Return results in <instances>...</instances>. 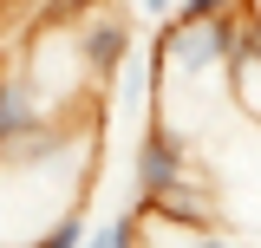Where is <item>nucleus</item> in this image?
<instances>
[{
  "label": "nucleus",
  "mask_w": 261,
  "mask_h": 248,
  "mask_svg": "<svg viewBox=\"0 0 261 248\" xmlns=\"http://www.w3.org/2000/svg\"><path fill=\"white\" fill-rule=\"evenodd\" d=\"M79 242H85V216H79V209H65V216L39 235V248H79Z\"/></svg>",
  "instance_id": "nucleus-5"
},
{
  "label": "nucleus",
  "mask_w": 261,
  "mask_h": 248,
  "mask_svg": "<svg viewBox=\"0 0 261 248\" xmlns=\"http://www.w3.org/2000/svg\"><path fill=\"white\" fill-rule=\"evenodd\" d=\"M27 131H39V92L27 72H7L0 79V151H13Z\"/></svg>",
  "instance_id": "nucleus-3"
},
{
  "label": "nucleus",
  "mask_w": 261,
  "mask_h": 248,
  "mask_svg": "<svg viewBox=\"0 0 261 248\" xmlns=\"http://www.w3.org/2000/svg\"><path fill=\"white\" fill-rule=\"evenodd\" d=\"M144 13L150 20H170V0H144Z\"/></svg>",
  "instance_id": "nucleus-7"
},
{
  "label": "nucleus",
  "mask_w": 261,
  "mask_h": 248,
  "mask_svg": "<svg viewBox=\"0 0 261 248\" xmlns=\"http://www.w3.org/2000/svg\"><path fill=\"white\" fill-rule=\"evenodd\" d=\"M124 53H130V27L118 20V13H92V20H79V59H85L92 79H111V72L124 65Z\"/></svg>",
  "instance_id": "nucleus-2"
},
{
  "label": "nucleus",
  "mask_w": 261,
  "mask_h": 248,
  "mask_svg": "<svg viewBox=\"0 0 261 248\" xmlns=\"http://www.w3.org/2000/svg\"><path fill=\"white\" fill-rule=\"evenodd\" d=\"M183 177H190L183 137H176V131H163V124H150V131L137 137V196L150 203V196H163V189H176Z\"/></svg>",
  "instance_id": "nucleus-1"
},
{
  "label": "nucleus",
  "mask_w": 261,
  "mask_h": 248,
  "mask_svg": "<svg viewBox=\"0 0 261 248\" xmlns=\"http://www.w3.org/2000/svg\"><path fill=\"white\" fill-rule=\"evenodd\" d=\"M79 248H137V216L124 209L111 229H85V242H79Z\"/></svg>",
  "instance_id": "nucleus-4"
},
{
  "label": "nucleus",
  "mask_w": 261,
  "mask_h": 248,
  "mask_svg": "<svg viewBox=\"0 0 261 248\" xmlns=\"http://www.w3.org/2000/svg\"><path fill=\"white\" fill-rule=\"evenodd\" d=\"M183 248H248V242H235V235H216V229H190V242Z\"/></svg>",
  "instance_id": "nucleus-6"
},
{
  "label": "nucleus",
  "mask_w": 261,
  "mask_h": 248,
  "mask_svg": "<svg viewBox=\"0 0 261 248\" xmlns=\"http://www.w3.org/2000/svg\"><path fill=\"white\" fill-rule=\"evenodd\" d=\"M137 248H144V242H137Z\"/></svg>",
  "instance_id": "nucleus-8"
}]
</instances>
